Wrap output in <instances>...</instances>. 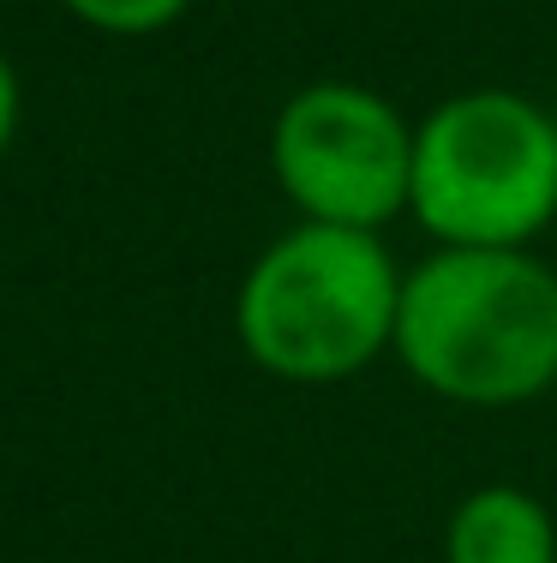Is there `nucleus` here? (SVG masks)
Instances as JSON below:
<instances>
[{
  "label": "nucleus",
  "mask_w": 557,
  "mask_h": 563,
  "mask_svg": "<svg viewBox=\"0 0 557 563\" xmlns=\"http://www.w3.org/2000/svg\"><path fill=\"white\" fill-rule=\"evenodd\" d=\"M390 354L456 408L539 401L557 390V264L534 246H432L402 276Z\"/></svg>",
  "instance_id": "obj_1"
},
{
  "label": "nucleus",
  "mask_w": 557,
  "mask_h": 563,
  "mask_svg": "<svg viewBox=\"0 0 557 563\" xmlns=\"http://www.w3.org/2000/svg\"><path fill=\"white\" fill-rule=\"evenodd\" d=\"M402 276L383 234L294 222L246 264L234 288V336L276 384H348L396 347Z\"/></svg>",
  "instance_id": "obj_2"
},
{
  "label": "nucleus",
  "mask_w": 557,
  "mask_h": 563,
  "mask_svg": "<svg viewBox=\"0 0 557 563\" xmlns=\"http://www.w3.org/2000/svg\"><path fill=\"white\" fill-rule=\"evenodd\" d=\"M408 217L432 246H534L557 222V114L510 85L449 90L414 120Z\"/></svg>",
  "instance_id": "obj_3"
},
{
  "label": "nucleus",
  "mask_w": 557,
  "mask_h": 563,
  "mask_svg": "<svg viewBox=\"0 0 557 563\" xmlns=\"http://www.w3.org/2000/svg\"><path fill=\"white\" fill-rule=\"evenodd\" d=\"M270 174L300 222L383 234L414 192V120L360 78H312L270 120Z\"/></svg>",
  "instance_id": "obj_4"
},
{
  "label": "nucleus",
  "mask_w": 557,
  "mask_h": 563,
  "mask_svg": "<svg viewBox=\"0 0 557 563\" xmlns=\"http://www.w3.org/2000/svg\"><path fill=\"white\" fill-rule=\"evenodd\" d=\"M444 563H557V521L539 492L492 479L444 516Z\"/></svg>",
  "instance_id": "obj_5"
},
{
  "label": "nucleus",
  "mask_w": 557,
  "mask_h": 563,
  "mask_svg": "<svg viewBox=\"0 0 557 563\" xmlns=\"http://www.w3.org/2000/svg\"><path fill=\"white\" fill-rule=\"evenodd\" d=\"M60 7L102 36H156V31H168L192 0H60Z\"/></svg>",
  "instance_id": "obj_6"
},
{
  "label": "nucleus",
  "mask_w": 557,
  "mask_h": 563,
  "mask_svg": "<svg viewBox=\"0 0 557 563\" xmlns=\"http://www.w3.org/2000/svg\"><path fill=\"white\" fill-rule=\"evenodd\" d=\"M12 132H19V73H12L7 48H0V156H7Z\"/></svg>",
  "instance_id": "obj_7"
},
{
  "label": "nucleus",
  "mask_w": 557,
  "mask_h": 563,
  "mask_svg": "<svg viewBox=\"0 0 557 563\" xmlns=\"http://www.w3.org/2000/svg\"><path fill=\"white\" fill-rule=\"evenodd\" d=\"M0 563H7V558H0Z\"/></svg>",
  "instance_id": "obj_8"
}]
</instances>
